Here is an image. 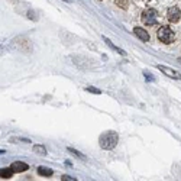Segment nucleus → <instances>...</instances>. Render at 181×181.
Wrapping results in <instances>:
<instances>
[{
  "instance_id": "obj_1",
  "label": "nucleus",
  "mask_w": 181,
  "mask_h": 181,
  "mask_svg": "<svg viewBox=\"0 0 181 181\" xmlns=\"http://www.w3.org/2000/svg\"><path fill=\"white\" fill-rule=\"evenodd\" d=\"M118 133L114 131H107L104 133H101L100 138H99V143H100V148L106 149V151H112L116 145H118Z\"/></svg>"
},
{
  "instance_id": "obj_2",
  "label": "nucleus",
  "mask_w": 181,
  "mask_h": 181,
  "mask_svg": "<svg viewBox=\"0 0 181 181\" xmlns=\"http://www.w3.org/2000/svg\"><path fill=\"white\" fill-rule=\"evenodd\" d=\"M156 38L160 42H162L164 45H171L177 41V34L174 32V29L171 26H161L158 32H156Z\"/></svg>"
},
{
  "instance_id": "obj_3",
  "label": "nucleus",
  "mask_w": 181,
  "mask_h": 181,
  "mask_svg": "<svg viewBox=\"0 0 181 181\" xmlns=\"http://www.w3.org/2000/svg\"><path fill=\"white\" fill-rule=\"evenodd\" d=\"M141 21H142L143 25L146 26H155L158 23V12L152 7L145 9L142 12V15H141Z\"/></svg>"
},
{
  "instance_id": "obj_4",
  "label": "nucleus",
  "mask_w": 181,
  "mask_h": 181,
  "mask_svg": "<svg viewBox=\"0 0 181 181\" xmlns=\"http://www.w3.org/2000/svg\"><path fill=\"white\" fill-rule=\"evenodd\" d=\"M180 19H181L180 7H177V6L169 7L168 12H167V21H168L169 23H177V22H180Z\"/></svg>"
},
{
  "instance_id": "obj_5",
  "label": "nucleus",
  "mask_w": 181,
  "mask_h": 181,
  "mask_svg": "<svg viewBox=\"0 0 181 181\" xmlns=\"http://www.w3.org/2000/svg\"><path fill=\"white\" fill-rule=\"evenodd\" d=\"M158 68H160L161 71L164 72L165 76L171 77V78H174V80H181V74L178 71H175V70H173V68L164 67V65H158Z\"/></svg>"
},
{
  "instance_id": "obj_6",
  "label": "nucleus",
  "mask_w": 181,
  "mask_h": 181,
  "mask_svg": "<svg viewBox=\"0 0 181 181\" xmlns=\"http://www.w3.org/2000/svg\"><path fill=\"white\" fill-rule=\"evenodd\" d=\"M10 168H12L15 173H25V171H28L29 165L26 164V162H22V161H16V162H13Z\"/></svg>"
},
{
  "instance_id": "obj_7",
  "label": "nucleus",
  "mask_w": 181,
  "mask_h": 181,
  "mask_svg": "<svg viewBox=\"0 0 181 181\" xmlns=\"http://www.w3.org/2000/svg\"><path fill=\"white\" fill-rule=\"evenodd\" d=\"M133 32H135L136 36H138L141 41H143V42H148V41H149V34H148L143 28H135Z\"/></svg>"
},
{
  "instance_id": "obj_8",
  "label": "nucleus",
  "mask_w": 181,
  "mask_h": 181,
  "mask_svg": "<svg viewBox=\"0 0 181 181\" xmlns=\"http://www.w3.org/2000/svg\"><path fill=\"white\" fill-rule=\"evenodd\" d=\"M13 173H15V171H13L12 168H2V169H0V177L9 180V178H12Z\"/></svg>"
},
{
  "instance_id": "obj_9",
  "label": "nucleus",
  "mask_w": 181,
  "mask_h": 181,
  "mask_svg": "<svg viewBox=\"0 0 181 181\" xmlns=\"http://www.w3.org/2000/svg\"><path fill=\"white\" fill-rule=\"evenodd\" d=\"M38 174L39 175H44V177H51V175L54 174V171H52L51 168H46V167H39Z\"/></svg>"
},
{
  "instance_id": "obj_10",
  "label": "nucleus",
  "mask_w": 181,
  "mask_h": 181,
  "mask_svg": "<svg viewBox=\"0 0 181 181\" xmlns=\"http://www.w3.org/2000/svg\"><path fill=\"white\" fill-rule=\"evenodd\" d=\"M103 39H104V42L107 44V45H109L110 48H113V49L116 51L118 54H120V55H125V54H126V52H125V51H123V49H120V48H118V46L114 45V44H112V42H110V41H109V39H107V38H103Z\"/></svg>"
},
{
  "instance_id": "obj_11",
  "label": "nucleus",
  "mask_w": 181,
  "mask_h": 181,
  "mask_svg": "<svg viewBox=\"0 0 181 181\" xmlns=\"http://www.w3.org/2000/svg\"><path fill=\"white\" fill-rule=\"evenodd\" d=\"M34 152L35 154H38V155H46V149L45 146H42V145H34Z\"/></svg>"
},
{
  "instance_id": "obj_12",
  "label": "nucleus",
  "mask_w": 181,
  "mask_h": 181,
  "mask_svg": "<svg viewBox=\"0 0 181 181\" xmlns=\"http://www.w3.org/2000/svg\"><path fill=\"white\" fill-rule=\"evenodd\" d=\"M128 3H129V0H114V4L120 9H128Z\"/></svg>"
},
{
  "instance_id": "obj_13",
  "label": "nucleus",
  "mask_w": 181,
  "mask_h": 181,
  "mask_svg": "<svg viewBox=\"0 0 181 181\" xmlns=\"http://www.w3.org/2000/svg\"><path fill=\"white\" fill-rule=\"evenodd\" d=\"M68 151L71 152V154H74L76 156H78L80 160H83V161H86V156L81 154V152H78V151H76V149H72V148H68Z\"/></svg>"
},
{
  "instance_id": "obj_14",
  "label": "nucleus",
  "mask_w": 181,
  "mask_h": 181,
  "mask_svg": "<svg viewBox=\"0 0 181 181\" xmlns=\"http://www.w3.org/2000/svg\"><path fill=\"white\" fill-rule=\"evenodd\" d=\"M12 142H25V143H32L29 139H25V138H12L10 139Z\"/></svg>"
},
{
  "instance_id": "obj_15",
  "label": "nucleus",
  "mask_w": 181,
  "mask_h": 181,
  "mask_svg": "<svg viewBox=\"0 0 181 181\" xmlns=\"http://www.w3.org/2000/svg\"><path fill=\"white\" fill-rule=\"evenodd\" d=\"M86 91H90V93H94V94H100V90L96 89V87H91V86H89V87H86Z\"/></svg>"
},
{
  "instance_id": "obj_16",
  "label": "nucleus",
  "mask_w": 181,
  "mask_h": 181,
  "mask_svg": "<svg viewBox=\"0 0 181 181\" xmlns=\"http://www.w3.org/2000/svg\"><path fill=\"white\" fill-rule=\"evenodd\" d=\"M63 181H76V178L72 177H68V175H63V178H61Z\"/></svg>"
},
{
  "instance_id": "obj_17",
  "label": "nucleus",
  "mask_w": 181,
  "mask_h": 181,
  "mask_svg": "<svg viewBox=\"0 0 181 181\" xmlns=\"http://www.w3.org/2000/svg\"><path fill=\"white\" fill-rule=\"evenodd\" d=\"M64 2H68V3H70V2H71V0H64Z\"/></svg>"
},
{
  "instance_id": "obj_18",
  "label": "nucleus",
  "mask_w": 181,
  "mask_h": 181,
  "mask_svg": "<svg viewBox=\"0 0 181 181\" xmlns=\"http://www.w3.org/2000/svg\"><path fill=\"white\" fill-rule=\"evenodd\" d=\"M178 63H180V64H181V58H178Z\"/></svg>"
},
{
  "instance_id": "obj_19",
  "label": "nucleus",
  "mask_w": 181,
  "mask_h": 181,
  "mask_svg": "<svg viewBox=\"0 0 181 181\" xmlns=\"http://www.w3.org/2000/svg\"><path fill=\"white\" fill-rule=\"evenodd\" d=\"M142 2H149V0H142Z\"/></svg>"
}]
</instances>
